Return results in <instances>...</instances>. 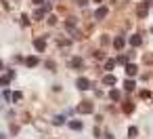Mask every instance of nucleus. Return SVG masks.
<instances>
[{
	"instance_id": "4be33fe9",
	"label": "nucleus",
	"mask_w": 153,
	"mask_h": 139,
	"mask_svg": "<svg viewBox=\"0 0 153 139\" xmlns=\"http://www.w3.org/2000/svg\"><path fill=\"white\" fill-rule=\"evenodd\" d=\"M42 17H44V9H38L36 11V19H42Z\"/></svg>"
},
{
	"instance_id": "a211bd4d",
	"label": "nucleus",
	"mask_w": 153,
	"mask_h": 139,
	"mask_svg": "<svg viewBox=\"0 0 153 139\" xmlns=\"http://www.w3.org/2000/svg\"><path fill=\"white\" fill-rule=\"evenodd\" d=\"M128 135H130V137H136V135H138V128H136V126H130V128H128Z\"/></svg>"
},
{
	"instance_id": "9d476101",
	"label": "nucleus",
	"mask_w": 153,
	"mask_h": 139,
	"mask_svg": "<svg viewBox=\"0 0 153 139\" xmlns=\"http://www.w3.org/2000/svg\"><path fill=\"white\" fill-rule=\"evenodd\" d=\"M124 44H126V40H124L122 36H117V38L113 40V47H115L117 51H122V49H124Z\"/></svg>"
},
{
	"instance_id": "20e7f679",
	"label": "nucleus",
	"mask_w": 153,
	"mask_h": 139,
	"mask_svg": "<svg viewBox=\"0 0 153 139\" xmlns=\"http://www.w3.org/2000/svg\"><path fill=\"white\" fill-rule=\"evenodd\" d=\"M107 13H109V11H107V7H99V9L94 11V19H105V17H107Z\"/></svg>"
},
{
	"instance_id": "6ab92c4d",
	"label": "nucleus",
	"mask_w": 153,
	"mask_h": 139,
	"mask_svg": "<svg viewBox=\"0 0 153 139\" xmlns=\"http://www.w3.org/2000/svg\"><path fill=\"white\" fill-rule=\"evenodd\" d=\"M11 82V76H2V78H0V84H2V86H7Z\"/></svg>"
},
{
	"instance_id": "39448f33",
	"label": "nucleus",
	"mask_w": 153,
	"mask_h": 139,
	"mask_svg": "<svg viewBox=\"0 0 153 139\" xmlns=\"http://www.w3.org/2000/svg\"><path fill=\"white\" fill-rule=\"evenodd\" d=\"M115 82H117V78H115L113 74H105V76H103V84H107V86H113Z\"/></svg>"
},
{
	"instance_id": "412c9836",
	"label": "nucleus",
	"mask_w": 153,
	"mask_h": 139,
	"mask_svg": "<svg viewBox=\"0 0 153 139\" xmlns=\"http://www.w3.org/2000/svg\"><path fill=\"white\" fill-rule=\"evenodd\" d=\"M21 99H23V93H19V91L13 93V101H21Z\"/></svg>"
},
{
	"instance_id": "6e6552de",
	"label": "nucleus",
	"mask_w": 153,
	"mask_h": 139,
	"mask_svg": "<svg viewBox=\"0 0 153 139\" xmlns=\"http://www.w3.org/2000/svg\"><path fill=\"white\" fill-rule=\"evenodd\" d=\"M122 110H124V114H132V112H134V103H132V101H124Z\"/></svg>"
},
{
	"instance_id": "5701e85b",
	"label": "nucleus",
	"mask_w": 153,
	"mask_h": 139,
	"mask_svg": "<svg viewBox=\"0 0 153 139\" xmlns=\"http://www.w3.org/2000/svg\"><path fill=\"white\" fill-rule=\"evenodd\" d=\"M48 23H51V26H55V23H57V17H55V15H51V17H48Z\"/></svg>"
},
{
	"instance_id": "f3484780",
	"label": "nucleus",
	"mask_w": 153,
	"mask_h": 139,
	"mask_svg": "<svg viewBox=\"0 0 153 139\" xmlns=\"http://www.w3.org/2000/svg\"><path fill=\"white\" fill-rule=\"evenodd\" d=\"M109 97H111L113 101H117V99H120V91H115V89H113V91L109 93Z\"/></svg>"
},
{
	"instance_id": "cd10ccee",
	"label": "nucleus",
	"mask_w": 153,
	"mask_h": 139,
	"mask_svg": "<svg viewBox=\"0 0 153 139\" xmlns=\"http://www.w3.org/2000/svg\"><path fill=\"white\" fill-rule=\"evenodd\" d=\"M0 139H4V135H2V133H0Z\"/></svg>"
},
{
	"instance_id": "393cba45",
	"label": "nucleus",
	"mask_w": 153,
	"mask_h": 139,
	"mask_svg": "<svg viewBox=\"0 0 153 139\" xmlns=\"http://www.w3.org/2000/svg\"><path fill=\"white\" fill-rule=\"evenodd\" d=\"M126 61H128V57H124V55H122V57H117V63H126Z\"/></svg>"
},
{
	"instance_id": "b1692460",
	"label": "nucleus",
	"mask_w": 153,
	"mask_h": 139,
	"mask_svg": "<svg viewBox=\"0 0 153 139\" xmlns=\"http://www.w3.org/2000/svg\"><path fill=\"white\" fill-rule=\"evenodd\" d=\"M145 63H153V55H145Z\"/></svg>"
},
{
	"instance_id": "ddd939ff",
	"label": "nucleus",
	"mask_w": 153,
	"mask_h": 139,
	"mask_svg": "<svg viewBox=\"0 0 153 139\" xmlns=\"http://www.w3.org/2000/svg\"><path fill=\"white\" fill-rule=\"evenodd\" d=\"M124 89H126V91H134V89H136V82H134V80H130V78H128V80H126V82H124Z\"/></svg>"
},
{
	"instance_id": "423d86ee",
	"label": "nucleus",
	"mask_w": 153,
	"mask_h": 139,
	"mask_svg": "<svg viewBox=\"0 0 153 139\" xmlns=\"http://www.w3.org/2000/svg\"><path fill=\"white\" fill-rule=\"evenodd\" d=\"M69 65H71V68H76V70H80V68L84 65V59H82V57H71Z\"/></svg>"
},
{
	"instance_id": "f8f14e48",
	"label": "nucleus",
	"mask_w": 153,
	"mask_h": 139,
	"mask_svg": "<svg viewBox=\"0 0 153 139\" xmlns=\"http://www.w3.org/2000/svg\"><path fill=\"white\" fill-rule=\"evenodd\" d=\"M69 128H74V131H82L84 124H82L80 120H71V122H69Z\"/></svg>"
},
{
	"instance_id": "2eb2a0df",
	"label": "nucleus",
	"mask_w": 153,
	"mask_h": 139,
	"mask_svg": "<svg viewBox=\"0 0 153 139\" xmlns=\"http://www.w3.org/2000/svg\"><path fill=\"white\" fill-rule=\"evenodd\" d=\"M65 122V116H55V120H53V124H57V126H61Z\"/></svg>"
},
{
	"instance_id": "4468645a",
	"label": "nucleus",
	"mask_w": 153,
	"mask_h": 139,
	"mask_svg": "<svg viewBox=\"0 0 153 139\" xmlns=\"http://www.w3.org/2000/svg\"><path fill=\"white\" fill-rule=\"evenodd\" d=\"M25 65H30V68L38 65V57H27V59H25Z\"/></svg>"
},
{
	"instance_id": "f257e3e1",
	"label": "nucleus",
	"mask_w": 153,
	"mask_h": 139,
	"mask_svg": "<svg viewBox=\"0 0 153 139\" xmlns=\"http://www.w3.org/2000/svg\"><path fill=\"white\" fill-rule=\"evenodd\" d=\"M149 7H151V0H143V2H138L136 7V17L138 19H145L149 15Z\"/></svg>"
},
{
	"instance_id": "9b49d317",
	"label": "nucleus",
	"mask_w": 153,
	"mask_h": 139,
	"mask_svg": "<svg viewBox=\"0 0 153 139\" xmlns=\"http://www.w3.org/2000/svg\"><path fill=\"white\" fill-rule=\"evenodd\" d=\"M136 72H138V70H136L134 63H126V74H128V76H136Z\"/></svg>"
},
{
	"instance_id": "c85d7f7f",
	"label": "nucleus",
	"mask_w": 153,
	"mask_h": 139,
	"mask_svg": "<svg viewBox=\"0 0 153 139\" xmlns=\"http://www.w3.org/2000/svg\"><path fill=\"white\" fill-rule=\"evenodd\" d=\"M94 2H103V0H94Z\"/></svg>"
},
{
	"instance_id": "dca6fc26",
	"label": "nucleus",
	"mask_w": 153,
	"mask_h": 139,
	"mask_svg": "<svg viewBox=\"0 0 153 139\" xmlns=\"http://www.w3.org/2000/svg\"><path fill=\"white\" fill-rule=\"evenodd\" d=\"M113 65H115L113 59H107V61H105V70H113Z\"/></svg>"
},
{
	"instance_id": "a878e982",
	"label": "nucleus",
	"mask_w": 153,
	"mask_h": 139,
	"mask_svg": "<svg viewBox=\"0 0 153 139\" xmlns=\"http://www.w3.org/2000/svg\"><path fill=\"white\" fill-rule=\"evenodd\" d=\"M78 5H80V7H84V5H88V0H78Z\"/></svg>"
},
{
	"instance_id": "1a4fd4ad",
	"label": "nucleus",
	"mask_w": 153,
	"mask_h": 139,
	"mask_svg": "<svg viewBox=\"0 0 153 139\" xmlns=\"http://www.w3.org/2000/svg\"><path fill=\"white\" fill-rule=\"evenodd\" d=\"M128 42H130V47H140V42H143V40H140V36H138V34H134V36H130V40H128Z\"/></svg>"
},
{
	"instance_id": "bb28decb",
	"label": "nucleus",
	"mask_w": 153,
	"mask_h": 139,
	"mask_svg": "<svg viewBox=\"0 0 153 139\" xmlns=\"http://www.w3.org/2000/svg\"><path fill=\"white\" fill-rule=\"evenodd\" d=\"M32 2H34V5H42V2H44V0H32Z\"/></svg>"
},
{
	"instance_id": "aec40b11",
	"label": "nucleus",
	"mask_w": 153,
	"mask_h": 139,
	"mask_svg": "<svg viewBox=\"0 0 153 139\" xmlns=\"http://www.w3.org/2000/svg\"><path fill=\"white\" fill-rule=\"evenodd\" d=\"M149 97H151V91H147V89L140 91V99H149Z\"/></svg>"
},
{
	"instance_id": "f03ea898",
	"label": "nucleus",
	"mask_w": 153,
	"mask_h": 139,
	"mask_svg": "<svg viewBox=\"0 0 153 139\" xmlns=\"http://www.w3.org/2000/svg\"><path fill=\"white\" fill-rule=\"evenodd\" d=\"M78 112H80V114H92V112H94V105H92L90 101H82V103L78 105Z\"/></svg>"
},
{
	"instance_id": "c756f323",
	"label": "nucleus",
	"mask_w": 153,
	"mask_h": 139,
	"mask_svg": "<svg viewBox=\"0 0 153 139\" xmlns=\"http://www.w3.org/2000/svg\"><path fill=\"white\" fill-rule=\"evenodd\" d=\"M151 32H153V28H151Z\"/></svg>"
},
{
	"instance_id": "7ed1b4c3",
	"label": "nucleus",
	"mask_w": 153,
	"mask_h": 139,
	"mask_svg": "<svg viewBox=\"0 0 153 139\" xmlns=\"http://www.w3.org/2000/svg\"><path fill=\"white\" fill-rule=\"evenodd\" d=\"M76 86H78L80 91H88V89H90V80H88V78H78V80H76Z\"/></svg>"
},
{
	"instance_id": "0eeeda50",
	"label": "nucleus",
	"mask_w": 153,
	"mask_h": 139,
	"mask_svg": "<svg viewBox=\"0 0 153 139\" xmlns=\"http://www.w3.org/2000/svg\"><path fill=\"white\" fill-rule=\"evenodd\" d=\"M34 47H36L38 51H44V49H46V38H36V40H34Z\"/></svg>"
}]
</instances>
